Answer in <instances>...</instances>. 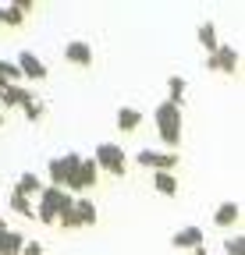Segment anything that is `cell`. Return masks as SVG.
<instances>
[{
  "mask_svg": "<svg viewBox=\"0 0 245 255\" xmlns=\"http://www.w3.org/2000/svg\"><path fill=\"white\" fill-rule=\"evenodd\" d=\"M153 124H157V135L164 142V152H178L181 149V110L164 100L153 110Z\"/></svg>",
  "mask_w": 245,
  "mask_h": 255,
  "instance_id": "obj_1",
  "label": "cell"
},
{
  "mask_svg": "<svg viewBox=\"0 0 245 255\" xmlns=\"http://www.w3.org/2000/svg\"><path fill=\"white\" fill-rule=\"evenodd\" d=\"M93 163L100 167V174H110V177H125L128 174V156L117 142H100L96 152H93Z\"/></svg>",
  "mask_w": 245,
  "mask_h": 255,
  "instance_id": "obj_2",
  "label": "cell"
},
{
  "mask_svg": "<svg viewBox=\"0 0 245 255\" xmlns=\"http://www.w3.org/2000/svg\"><path fill=\"white\" fill-rule=\"evenodd\" d=\"M60 199H64V188H50V184H43V191L36 195V220L39 223H46V227H53L57 223V213H60Z\"/></svg>",
  "mask_w": 245,
  "mask_h": 255,
  "instance_id": "obj_3",
  "label": "cell"
},
{
  "mask_svg": "<svg viewBox=\"0 0 245 255\" xmlns=\"http://www.w3.org/2000/svg\"><path fill=\"white\" fill-rule=\"evenodd\" d=\"M135 163H139V167H146V170H153V174H160V170L174 174V167H178V152H157V149H139V152H135Z\"/></svg>",
  "mask_w": 245,
  "mask_h": 255,
  "instance_id": "obj_4",
  "label": "cell"
},
{
  "mask_svg": "<svg viewBox=\"0 0 245 255\" xmlns=\"http://www.w3.org/2000/svg\"><path fill=\"white\" fill-rule=\"evenodd\" d=\"M238 64H242V53H238L231 43H221L217 53H210V57H206V68H210V71H224V75H235V71H238Z\"/></svg>",
  "mask_w": 245,
  "mask_h": 255,
  "instance_id": "obj_5",
  "label": "cell"
},
{
  "mask_svg": "<svg viewBox=\"0 0 245 255\" xmlns=\"http://www.w3.org/2000/svg\"><path fill=\"white\" fill-rule=\"evenodd\" d=\"M14 68H18V75L28 78V82H43V78L50 75V68L43 64V57H36L32 50H21L18 60H14Z\"/></svg>",
  "mask_w": 245,
  "mask_h": 255,
  "instance_id": "obj_6",
  "label": "cell"
},
{
  "mask_svg": "<svg viewBox=\"0 0 245 255\" xmlns=\"http://www.w3.org/2000/svg\"><path fill=\"white\" fill-rule=\"evenodd\" d=\"M96 181H100V167L93 163V156H82L78 174H75V184H71V191H68V195H75V191H89Z\"/></svg>",
  "mask_w": 245,
  "mask_h": 255,
  "instance_id": "obj_7",
  "label": "cell"
},
{
  "mask_svg": "<svg viewBox=\"0 0 245 255\" xmlns=\"http://www.w3.org/2000/svg\"><path fill=\"white\" fill-rule=\"evenodd\" d=\"M171 245L178 252H192V248H203L206 245V234H203V227H181V231H174Z\"/></svg>",
  "mask_w": 245,
  "mask_h": 255,
  "instance_id": "obj_8",
  "label": "cell"
},
{
  "mask_svg": "<svg viewBox=\"0 0 245 255\" xmlns=\"http://www.w3.org/2000/svg\"><path fill=\"white\" fill-rule=\"evenodd\" d=\"M64 60H71L75 68H93V46L85 39H71L64 46Z\"/></svg>",
  "mask_w": 245,
  "mask_h": 255,
  "instance_id": "obj_9",
  "label": "cell"
},
{
  "mask_svg": "<svg viewBox=\"0 0 245 255\" xmlns=\"http://www.w3.org/2000/svg\"><path fill=\"white\" fill-rule=\"evenodd\" d=\"M238 220H242V206H238L235 199L221 202V206H217V213H213V223H217L221 231H231V227H235Z\"/></svg>",
  "mask_w": 245,
  "mask_h": 255,
  "instance_id": "obj_10",
  "label": "cell"
},
{
  "mask_svg": "<svg viewBox=\"0 0 245 255\" xmlns=\"http://www.w3.org/2000/svg\"><path fill=\"white\" fill-rule=\"evenodd\" d=\"M25 100H32V92H28L25 85H7L4 92H0V110H14V107H21Z\"/></svg>",
  "mask_w": 245,
  "mask_h": 255,
  "instance_id": "obj_11",
  "label": "cell"
},
{
  "mask_svg": "<svg viewBox=\"0 0 245 255\" xmlns=\"http://www.w3.org/2000/svg\"><path fill=\"white\" fill-rule=\"evenodd\" d=\"M75 220H78V227H96L100 213H96L93 199H75Z\"/></svg>",
  "mask_w": 245,
  "mask_h": 255,
  "instance_id": "obj_12",
  "label": "cell"
},
{
  "mask_svg": "<svg viewBox=\"0 0 245 255\" xmlns=\"http://www.w3.org/2000/svg\"><path fill=\"white\" fill-rule=\"evenodd\" d=\"M196 36H199V46L206 50V57H210V53H217V46H221V39H217V25H213V21H203V25H199V32H196Z\"/></svg>",
  "mask_w": 245,
  "mask_h": 255,
  "instance_id": "obj_13",
  "label": "cell"
},
{
  "mask_svg": "<svg viewBox=\"0 0 245 255\" xmlns=\"http://www.w3.org/2000/svg\"><path fill=\"white\" fill-rule=\"evenodd\" d=\"M14 191H18V195H25V199H36L39 195V191H43V181L32 174V170H25L21 177H18V184H14Z\"/></svg>",
  "mask_w": 245,
  "mask_h": 255,
  "instance_id": "obj_14",
  "label": "cell"
},
{
  "mask_svg": "<svg viewBox=\"0 0 245 255\" xmlns=\"http://www.w3.org/2000/svg\"><path fill=\"white\" fill-rule=\"evenodd\" d=\"M25 234L21 231H0V255H21Z\"/></svg>",
  "mask_w": 245,
  "mask_h": 255,
  "instance_id": "obj_15",
  "label": "cell"
},
{
  "mask_svg": "<svg viewBox=\"0 0 245 255\" xmlns=\"http://www.w3.org/2000/svg\"><path fill=\"white\" fill-rule=\"evenodd\" d=\"M185 89H189V82L181 78V75H171L167 78V103H174L178 110L185 107Z\"/></svg>",
  "mask_w": 245,
  "mask_h": 255,
  "instance_id": "obj_16",
  "label": "cell"
},
{
  "mask_svg": "<svg viewBox=\"0 0 245 255\" xmlns=\"http://www.w3.org/2000/svg\"><path fill=\"white\" fill-rule=\"evenodd\" d=\"M142 124V110H135V107H117V128L121 131H135V128Z\"/></svg>",
  "mask_w": 245,
  "mask_h": 255,
  "instance_id": "obj_17",
  "label": "cell"
},
{
  "mask_svg": "<svg viewBox=\"0 0 245 255\" xmlns=\"http://www.w3.org/2000/svg\"><path fill=\"white\" fill-rule=\"evenodd\" d=\"M60 163H64V191H71L75 174H78V163H82V156H78V152H64V156H60Z\"/></svg>",
  "mask_w": 245,
  "mask_h": 255,
  "instance_id": "obj_18",
  "label": "cell"
},
{
  "mask_svg": "<svg viewBox=\"0 0 245 255\" xmlns=\"http://www.w3.org/2000/svg\"><path fill=\"white\" fill-rule=\"evenodd\" d=\"M153 188H157L160 195H178V177L160 170V174H153Z\"/></svg>",
  "mask_w": 245,
  "mask_h": 255,
  "instance_id": "obj_19",
  "label": "cell"
},
{
  "mask_svg": "<svg viewBox=\"0 0 245 255\" xmlns=\"http://www.w3.org/2000/svg\"><path fill=\"white\" fill-rule=\"evenodd\" d=\"M7 206L18 213V216H25V220H36V209H32V199H25V195H18V191H11V199H7Z\"/></svg>",
  "mask_w": 245,
  "mask_h": 255,
  "instance_id": "obj_20",
  "label": "cell"
},
{
  "mask_svg": "<svg viewBox=\"0 0 245 255\" xmlns=\"http://www.w3.org/2000/svg\"><path fill=\"white\" fill-rule=\"evenodd\" d=\"M18 68H14V64L11 60H4V57H0V92H4L7 85H18Z\"/></svg>",
  "mask_w": 245,
  "mask_h": 255,
  "instance_id": "obj_21",
  "label": "cell"
},
{
  "mask_svg": "<svg viewBox=\"0 0 245 255\" xmlns=\"http://www.w3.org/2000/svg\"><path fill=\"white\" fill-rule=\"evenodd\" d=\"M46 177H50V188H64V163H60V156H53L46 163Z\"/></svg>",
  "mask_w": 245,
  "mask_h": 255,
  "instance_id": "obj_22",
  "label": "cell"
},
{
  "mask_svg": "<svg viewBox=\"0 0 245 255\" xmlns=\"http://www.w3.org/2000/svg\"><path fill=\"white\" fill-rule=\"evenodd\" d=\"M224 252H228V255H245V238H242V234L224 238Z\"/></svg>",
  "mask_w": 245,
  "mask_h": 255,
  "instance_id": "obj_23",
  "label": "cell"
},
{
  "mask_svg": "<svg viewBox=\"0 0 245 255\" xmlns=\"http://www.w3.org/2000/svg\"><path fill=\"white\" fill-rule=\"evenodd\" d=\"M18 110L25 114V121H39V117H43V103H36V100H25Z\"/></svg>",
  "mask_w": 245,
  "mask_h": 255,
  "instance_id": "obj_24",
  "label": "cell"
},
{
  "mask_svg": "<svg viewBox=\"0 0 245 255\" xmlns=\"http://www.w3.org/2000/svg\"><path fill=\"white\" fill-rule=\"evenodd\" d=\"M21 21H25V14H21L18 7H11V4H7V7H4V25H7V28H18Z\"/></svg>",
  "mask_w": 245,
  "mask_h": 255,
  "instance_id": "obj_25",
  "label": "cell"
},
{
  "mask_svg": "<svg viewBox=\"0 0 245 255\" xmlns=\"http://www.w3.org/2000/svg\"><path fill=\"white\" fill-rule=\"evenodd\" d=\"M21 255H43V245H39L36 238H25V245H21Z\"/></svg>",
  "mask_w": 245,
  "mask_h": 255,
  "instance_id": "obj_26",
  "label": "cell"
},
{
  "mask_svg": "<svg viewBox=\"0 0 245 255\" xmlns=\"http://www.w3.org/2000/svg\"><path fill=\"white\" fill-rule=\"evenodd\" d=\"M11 7H18L21 14H28V11H36V4H32V0H11Z\"/></svg>",
  "mask_w": 245,
  "mask_h": 255,
  "instance_id": "obj_27",
  "label": "cell"
},
{
  "mask_svg": "<svg viewBox=\"0 0 245 255\" xmlns=\"http://www.w3.org/2000/svg\"><path fill=\"white\" fill-rule=\"evenodd\" d=\"M192 255H210V252H206V245H203V248H192Z\"/></svg>",
  "mask_w": 245,
  "mask_h": 255,
  "instance_id": "obj_28",
  "label": "cell"
},
{
  "mask_svg": "<svg viewBox=\"0 0 245 255\" xmlns=\"http://www.w3.org/2000/svg\"><path fill=\"white\" fill-rule=\"evenodd\" d=\"M0 231H7V223H4V216H0Z\"/></svg>",
  "mask_w": 245,
  "mask_h": 255,
  "instance_id": "obj_29",
  "label": "cell"
},
{
  "mask_svg": "<svg viewBox=\"0 0 245 255\" xmlns=\"http://www.w3.org/2000/svg\"><path fill=\"white\" fill-rule=\"evenodd\" d=\"M0 128H4V110H0Z\"/></svg>",
  "mask_w": 245,
  "mask_h": 255,
  "instance_id": "obj_30",
  "label": "cell"
},
{
  "mask_svg": "<svg viewBox=\"0 0 245 255\" xmlns=\"http://www.w3.org/2000/svg\"><path fill=\"white\" fill-rule=\"evenodd\" d=\"M0 25H4V7H0Z\"/></svg>",
  "mask_w": 245,
  "mask_h": 255,
  "instance_id": "obj_31",
  "label": "cell"
}]
</instances>
